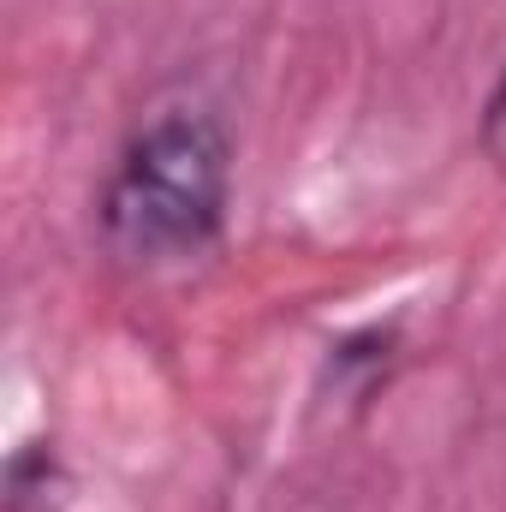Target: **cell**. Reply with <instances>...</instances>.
I'll list each match as a JSON object with an SVG mask.
<instances>
[{
    "label": "cell",
    "mask_w": 506,
    "mask_h": 512,
    "mask_svg": "<svg viewBox=\"0 0 506 512\" xmlns=\"http://www.w3.org/2000/svg\"><path fill=\"white\" fill-rule=\"evenodd\" d=\"M233 203V137L209 108H161L131 131L96 191L102 251L126 268L203 256Z\"/></svg>",
    "instance_id": "1"
},
{
    "label": "cell",
    "mask_w": 506,
    "mask_h": 512,
    "mask_svg": "<svg viewBox=\"0 0 506 512\" xmlns=\"http://www.w3.org/2000/svg\"><path fill=\"white\" fill-rule=\"evenodd\" d=\"M72 477L54 441H24L6 459V512H66Z\"/></svg>",
    "instance_id": "2"
},
{
    "label": "cell",
    "mask_w": 506,
    "mask_h": 512,
    "mask_svg": "<svg viewBox=\"0 0 506 512\" xmlns=\"http://www.w3.org/2000/svg\"><path fill=\"white\" fill-rule=\"evenodd\" d=\"M477 143H483V155H489V167L506 179V72L495 78V90H489V102H483V120H477Z\"/></svg>",
    "instance_id": "3"
}]
</instances>
